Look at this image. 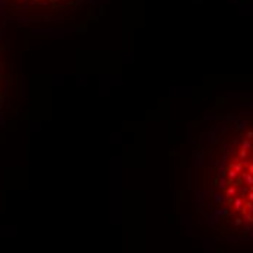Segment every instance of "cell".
I'll return each instance as SVG.
<instances>
[{
  "instance_id": "6da1fadb",
  "label": "cell",
  "mask_w": 253,
  "mask_h": 253,
  "mask_svg": "<svg viewBox=\"0 0 253 253\" xmlns=\"http://www.w3.org/2000/svg\"><path fill=\"white\" fill-rule=\"evenodd\" d=\"M193 167L217 230L253 239V113L215 116L199 134Z\"/></svg>"
},
{
  "instance_id": "7a4b0ae2",
  "label": "cell",
  "mask_w": 253,
  "mask_h": 253,
  "mask_svg": "<svg viewBox=\"0 0 253 253\" xmlns=\"http://www.w3.org/2000/svg\"><path fill=\"white\" fill-rule=\"evenodd\" d=\"M19 10H33L53 19L76 20L80 12L95 5V0H0Z\"/></svg>"
},
{
  "instance_id": "3957f363",
  "label": "cell",
  "mask_w": 253,
  "mask_h": 253,
  "mask_svg": "<svg viewBox=\"0 0 253 253\" xmlns=\"http://www.w3.org/2000/svg\"><path fill=\"white\" fill-rule=\"evenodd\" d=\"M6 68H7V47L0 38V85L5 81Z\"/></svg>"
}]
</instances>
